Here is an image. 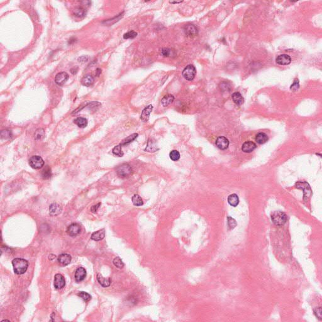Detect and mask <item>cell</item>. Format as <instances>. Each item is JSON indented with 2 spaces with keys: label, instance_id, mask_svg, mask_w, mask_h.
<instances>
[{
  "label": "cell",
  "instance_id": "6da1fadb",
  "mask_svg": "<svg viewBox=\"0 0 322 322\" xmlns=\"http://www.w3.org/2000/svg\"><path fill=\"white\" fill-rule=\"evenodd\" d=\"M12 265L15 273L21 275L27 271L29 267V262L24 259L15 258L12 261Z\"/></svg>",
  "mask_w": 322,
  "mask_h": 322
},
{
  "label": "cell",
  "instance_id": "7a4b0ae2",
  "mask_svg": "<svg viewBox=\"0 0 322 322\" xmlns=\"http://www.w3.org/2000/svg\"><path fill=\"white\" fill-rule=\"evenodd\" d=\"M287 219L286 215L281 211H275L271 215V220L272 222L277 226L284 225L287 222Z\"/></svg>",
  "mask_w": 322,
  "mask_h": 322
},
{
  "label": "cell",
  "instance_id": "3957f363",
  "mask_svg": "<svg viewBox=\"0 0 322 322\" xmlns=\"http://www.w3.org/2000/svg\"><path fill=\"white\" fill-rule=\"evenodd\" d=\"M196 68L194 66L191 65V64L187 66L185 69H184L182 72L183 77L188 81H192L194 79L196 76Z\"/></svg>",
  "mask_w": 322,
  "mask_h": 322
},
{
  "label": "cell",
  "instance_id": "277c9868",
  "mask_svg": "<svg viewBox=\"0 0 322 322\" xmlns=\"http://www.w3.org/2000/svg\"><path fill=\"white\" fill-rule=\"evenodd\" d=\"M132 169L129 165L123 164L119 165L116 169V173L118 176L121 178H125L130 176L132 174Z\"/></svg>",
  "mask_w": 322,
  "mask_h": 322
},
{
  "label": "cell",
  "instance_id": "5b68a950",
  "mask_svg": "<svg viewBox=\"0 0 322 322\" xmlns=\"http://www.w3.org/2000/svg\"><path fill=\"white\" fill-rule=\"evenodd\" d=\"M29 165L34 169H40L44 165V161L40 156L33 155L29 160Z\"/></svg>",
  "mask_w": 322,
  "mask_h": 322
},
{
  "label": "cell",
  "instance_id": "8992f818",
  "mask_svg": "<svg viewBox=\"0 0 322 322\" xmlns=\"http://www.w3.org/2000/svg\"><path fill=\"white\" fill-rule=\"evenodd\" d=\"M296 188L304 191V199L307 200L311 194V190L308 184L305 182H299L296 183Z\"/></svg>",
  "mask_w": 322,
  "mask_h": 322
},
{
  "label": "cell",
  "instance_id": "52a82bcc",
  "mask_svg": "<svg viewBox=\"0 0 322 322\" xmlns=\"http://www.w3.org/2000/svg\"><path fill=\"white\" fill-rule=\"evenodd\" d=\"M69 78L68 74L66 72H59L55 78V82L59 86H62L67 82Z\"/></svg>",
  "mask_w": 322,
  "mask_h": 322
},
{
  "label": "cell",
  "instance_id": "ba28073f",
  "mask_svg": "<svg viewBox=\"0 0 322 322\" xmlns=\"http://www.w3.org/2000/svg\"><path fill=\"white\" fill-rule=\"evenodd\" d=\"M66 285V281L61 274H56L54 277V287L56 289H61Z\"/></svg>",
  "mask_w": 322,
  "mask_h": 322
},
{
  "label": "cell",
  "instance_id": "9c48e42d",
  "mask_svg": "<svg viewBox=\"0 0 322 322\" xmlns=\"http://www.w3.org/2000/svg\"><path fill=\"white\" fill-rule=\"evenodd\" d=\"M81 226L78 223H72L67 228V233L71 237H75L80 234Z\"/></svg>",
  "mask_w": 322,
  "mask_h": 322
},
{
  "label": "cell",
  "instance_id": "30bf717a",
  "mask_svg": "<svg viewBox=\"0 0 322 322\" xmlns=\"http://www.w3.org/2000/svg\"><path fill=\"white\" fill-rule=\"evenodd\" d=\"M216 145L221 150L227 149L229 145V141L224 137H219L216 140Z\"/></svg>",
  "mask_w": 322,
  "mask_h": 322
},
{
  "label": "cell",
  "instance_id": "8fae6325",
  "mask_svg": "<svg viewBox=\"0 0 322 322\" xmlns=\"http://www.w3.org/2000/svg\"><path fill=\"white\" fill-rule=\"evenodd\" d=\"M86 276V271L84 268L80 267V268L77 269L76 273H75V275H74L75 280L77 282H80L83 281L85 279Z\"/></svg>",
  "mask_w": 322,
  "mask_h": 322
},
{
  "label": "cell",
  "instance_id": "7c38bea8",
  "mask_svg": "<svg viewBox=\"0 0 322 322\" xmlns=\"http://www.w3.org/2000/svg\"><path fill=\"white\" fill-rule=\"evenodd\" d=\"M57 260H58L59 263L61 265L63 266H66V265H69L71 263V260H72V257L71 255L68 254H61L59 255Z\"/></svg>",
  "mask_w": 322,
  "mask_h": 322
},
{
  "label": "cell",
  "instance_id": "4fadbf2b",
  "mask_svg": "<svg viewBox=\"0 0 322 322\" xmlns=\"http://www.w3.org/2000/svg\"><path fill=\"white\" fill-rule=\"evenodd\" d=\"M275 61H276L277 64H279V65L285 66V65H288V64L291 63V58L290 57V56H288V55L281 54L276 58Z\"/></svg>",
  "mask_w": 322,
  "mask_h": 322
},
{
  "label": "cell",
  "instance_id": "5bb4252c",
  "mask_svg": "<svg viewBox=\"0 0 322 322\" xmlns=\"http://www.w3.org/2000/svg\"><path fill=\"white\" fill-rule=\"evenodd\" d=\"M152 109H153L152 105H149V106H147L146 108H145L143 109L141 116H140V118L142 121H144V122H147L149 120V116H150L151 112L152 111Z\"/></svg>",
  "mask_w": 322,
  "mask_h": 322
},
{
  "label": "cell",
  "instance_id": "9a60e30c",
  "mask_svg": "<svg viewBox=\"0 0 322 322\" xmlns=\"http://www.w3.org/2000/svg\"><path fill=\"white\" fill-rule=\"evenodd\" d=\"M62 211V207L57 203H52L49 207V214L55 216L59 215Z\"/></svg>",
  "mask_w": 322,
  "mask_h": 322
},
{
  "label": "cell",
  "instance_id": "2e32d148",
  "mask_svg": "<svg viewBox=\"0 0 322 322\" xmlns=\"http://www.w3.org/2000/svg\"><path fill=\"white\" fill-rule=\"evenodd\" d=\"M256 148V145L252 141H247L244 143L242 145V149L244 152L250 153L252 152Z\"/></svg>",
  "mask_w": 322,
  "mask_h": 322
},
{
  "label": "cell",
  "instance_id": "e0dca14e",
  "mask_svg": "<svg viewBox=\"0 0 322 322\" xmlns=\"http://www.w3.org/2000/svg\"><path fill=\"white\" fill-rule=\"evenodd\" d=\"M105 229H102L98 230L94 233L92 234L91 236V238L93 241H102L105 238Z\"/></svg>",
  "mask_w": 322,
  "mask_h": 322
},
{
  "label": "cell",
  "instance_id": "ac0fdd59",
  "mask_svg": "<svg viewBox=\"0 0 322 322\" xmlns=\"http://www.w3.org/2000/svg\"><path fill=\"white\" fill-rule=\"evenodd\" d=\"M185 33L190 37H193L197 35L198 30L196 27L193 25H188L185 26Z\"/></svg>",
  "mask_w": 322,
  "mask_h": 322
},
{
  "label": "cell",
  "instance_id": "d6986e66",
  "mask_svg": "<svg viewBox=\"0 0 322 322\" xmlns=\"http://www.w3.org/2000/svg\"><path fill=\"white\" fill-rule=\"evenodd\" d=\"M97 280L98 282L101 284V286H102L103 288H107L109 287L111 284V279L109 278L106 279L102 276V275L101 274H97Z\"/></svg>",
  "mask_w": 322,
  "mask_h": 322
},
{
  "label": "cell",
  "instance_id": "ffe728a7",
  "mask_svg": "<svg viewBox=\"0 0 322 322\" xmlns=\"http://www.w3.org/2000/svg\"><path fill=\"white\" fill-rule=\"evenodd\" d=\"M94 82H95L94 78L91 75H90V74H87V75L85 76L83 78H82V79L81 80L82 85L85 86H87V87H89V86H90L91 85H93V84L94 83Z\"/></svg>",
  "mask_w": 322,
  "mask_h": 322
},
{
  "label": "cell",
  "instance_id": "44dd1931",
  "mask_svg": "<svg viewBox=\"0 0 322 322\" xmlns=\"http://www.w3.org/2000/svg\"><path fill=\"white\" fill-rule=\"evenodd\" d=\"M255 140L257 144H264L268 140V135L263 132H260L256 135Z\"/></svg>",
  "mask_w": 322,
  "mask_h": 322
},
{
  "label": "cell",
  "instance_id": "7402d4cb",
  "mask_svg": "<svg viewBox=\"0 0 322 322\" xmlns=\"http://www.w3.org/2000/svg\"><path fill=\"white\" fill-rule=\"evenodd\" d=\"M232 97L234 102L238 105H242L244 102V98L242 97V95L240 93H238V92H235V93H233Z\"/></svg>",
  "mask_w": 322,
  "mask_h": 322
},
{
  "label": "cell",
  "instance_id": "603a6c76",
  "mask_svg": "<svg viewBox=\"0 0 322 322\" xmlns=\"http://www.w3.org/2000/svg\"><path fill=\"white\" fill-rule=\"evenodd\" d=\"M74 123L77 125L79 128H84L87 126L88 125V120L87 119L83 117H78L76 118L74 121Z\"/></svg>",
  "mask_w": 322,
  "mask_h": 322
},
{
  "label": "cell",
  "instance_id": "cb8c5ba5",
  "mask_svg": "<svg viewBox=\"0 0 322 322\" xmlns=\"http://www.w3.org/2000/svg\"><path fill=\"white\" fill-rule=\"evenodd\" d=\"M228 202L232 206L235 207L239 203V198L236 194H232L228 197Z\"/></svg>",
  "mask_w": 322,
  "mask_h": 322
},
{
  "label": "cell",
  "instance_id": "d4e9b609",
  "mask_svg": "<svg viewBox=\"0 0 322 322\" xmlns=\"http://www.w3.org/2000/svg\"><path fill=\"white\" fill-rule=\"evenodd\" d=\"M174 96L171 95H168L165 96L162 99L161 103L163 105V106H167L171 104L174 102Z\"/></svg>",
  "mask_w": 322,
  "mask_h": 322
},
{
  "label": "cell",
  "instance_id": "484cf974",
  "mask_svg": "<svg viewBox=\"0 0 322 322\" xmlns=\"http://www.w3.org/2000/svg\"><path fill=\"white\" fill-rule=\"evenodd\" d=\"M138 135H138V133H133V134L129 135L128 137L125 138V139H123L119 145H121L122 146V145H126L129 144L130 143L132 142L134 140H135L137 139Z\"/></svg>",
  "mask_w": 322,
  "mask_h": 322
},
{
  "label": "cell",
  "instance_id": "4316f807",
  "mask_svg": "<svg viewBox=\"0 0 322 322\" xmlns=\"http://www.w3.org/2000/svg\"><path fill=\"white\" fill-rule=\"evenodd\" d=\"M122 16H123V13L119 14L116 17H114L113 18H112V19H109V20H107L104 21L103 22V23L105 24V25H106L108 26L112 25L115 24L116 22H118L119 20H120V18H122Z\"/></svg>",
  "mask_w": 322,
  "mask_h": 322
},
{
  "label": "cell",
  "instance_id": "83f0119b",
  "mask_svg": "<svg viewBox=\"0 0 322 322\" xmlns=\"http://www.w3.org/2000/svg\"><path fill=\"white\" fill-rule=\"evenodd\" d=\"M74 14L77 17L82 18L86 16V11L85 9L82 7H78L76 8L74 10Z\"/></svg>",
  "mask_w": 322,
  "mask_h": 322
},
{
  "label": "cell",
  "instance_id": "f1b7e54d",
  "mask_svg": "<svg viewBox=\"0 0 322 322\" xmlns=\"http://www.w3.org/2000/svg\"><path fill=\"white\" fill-rule=\"evenodd\" d=\"M133 204L136 206H140L144 204V202L141 197L138 195H134L132 198Z\"/></svg>",
  "mask_w": 322,
  "mask_h": 322
},
{
  "label": "cell",
  "instance_id": "f546056e",
  "mask_svg": "<svg viewBox=\"0 0 322 322\" xmlns=\"http://www.w3.org/2000/svg\"><path fill=\"white\" fill-rule=\"evenodd\" d=\"M42 176L44 179H48L52 176V172L50 168L47 165L46 168L42 172Z\"/></svg>",
  "mask_w": 322,
  "mask_h": 322
},
{
  "label": "cell",
  "instance_id": "4dcf8cb0",
  "mask_svg": "<svg viewBox=\"0 0 322 322\" xmlns=\"http://www.w3.org/2000/svg\"><path fill=\"white\" fill-rule=\"evenodd\" d=\"M112 152L114 155L118 156V157H123V152L122 149L121 145H118L115 146L112 150Z\"/></svg>",
  "mask_w": 322,
  "mask_h": 322
},
{
  "label": "cell",
  "instance_id": "1f68e13d",
  "mask_svg": "<svg viewBox=\"0 0 322 322\" xmlns=\"http://www.w3.org/2000/svg\"><path fill=\"white\" fill-rule=\"evenodd\" d=\"M35 139L36 140H42L45 136V132L43 128H39L36 130L35 133Z\"/></svg>",
  "mask_w": 322,
  "mask_h": 322
},
{
  "label": "cell",
  "instance_id": "d6a6232c",
  "mask_svg": "<svg viewBox=\"0 0 322 322\" xmlns=\"http://www.w3.org/2000/svg\"><path fill=\"white\" fill-rule=\"evenodd\" d=\"M169 157L173 161H177L180 159V154L178 151L173 150L170 152Z\"/></svg>",
  "mask_w": 322,
  "mask_h": 322
},
{
  "label": "cell",
  "instance_id": "836d02e7",
  "mask_svg": "<svg viewBox=\"0 0 322 322\" xmlns=\"http://www.w3.org/2000/svg\"><path fill=\"white\" fill-rule=\"evenodd\" d=\"M12 136V131L8 129L3 130L1 132V138L2 139H8Z\"/></svg>",
  "mask_w": 322,
  "mask_h": 322
},
{
  "label": "cell",
  "instance_id": "e575fe53",
  "mask_svg": "<svg viewBox=\"0 0 322 322\" xmlns=\"http://www.w3.org/2000/svg\"><path fill=\"white\" fill-rule=\"evenodd\" d=\"M113 263L114 264L115 266H116V268H119V269H121V268H123V266H124V263L123 262L122 260L119 258V257H116V258H115L113 261Z\"/></svg>",
  "mask_w": 322,
  "mask_h": 322
},
{
  "label": "cell",
  "instance_id": "d590c367",
  "mask_svg": "<svg viewBox=\"0 0 322 322\" xmlns=\"http://www.w3.org/2000/svg\"><path fill=\"white\" fill-rule=\"evenodd\" d=\"M78 295L82 299L85 300V301H89L91 299V296L90 295V294L85 291H81L79 292Z\"/></svg>",
  "mask_w": 322,
  "mask_h": 322
},
{
  "label": "cell",
  "instance_id": "8d00e7d4",
  "mask_svg": "<svg viewBox=\"0 0 322 322\" xmlns=\"http://www.w3.org/2000/svg\"><path fill=\"white\" fill-rule=\"evenodd\" d=\"M145 151L147 152H155L156 151H157V149H156V145L153 142L149 140L148 142V144H147V146L146 147V149H145Z\"/></svg>",
  "mask_w": 322,
  "mask_h": 322
},
{
  "label": "cell",
  "instance_id": "74e56055",
  "mask_svg": "<svg viewBox=\"0 0 322 322\" xmlns=\"http://www.w3.org/2000/svg\"><path fill=\"white\" fill-rule=\"evenodd\" d=\"M137 35V33L134 32V31H130L124 34L123 35V39H133L135 37H136Z\"/></svg>",
  "mask_w": 322,
  "mask_h": 322
},
{
  "label": "cell",
  "instance_id": "f35d334b",
  "mask_svg": "<svg viewBox=\"0 0 322 322\" xmlns=\"http://www.w3.org/2000/svg\"><path fill=\"white\" fill-rule=\"evenodd\" d=\"M228 225L231 229L234 228L237 225V222L235 220L232 218V217H228Z\"/></svg>",
  "mask_w": 322,
  "mask_h": 322
},
{
  "label": "cell",
  "instance_id": "ab89813d",
  "mask_svg": "<svg viewBox=\"0 0 322 322\" xmlns=\"http://www.w3.org/2000/svg\"><path fill=\"white\" fill-rule=\"evenodd\" d=\"M299 88V81L298 79H295L293 82V84L291 85L290 89L293 91H296L297 89H298V88Z\"/></svg>",
  "mask_w": 322,
  "mask_h": 322
},
{
  "label": "cell",
  "instance_id": "60d3db41",
  "mask_svg": "<svg viewBox=\"0 0 322 322\" xmlns=\"http://www.w3.org/2000/svg\"><path fill=\"white\" fill-rule=\"evenodd\" d=\"M171 53V51L169 49L164 48V49H163L162 50V55L164 57H169V56H170Z\"/></svg>",
  "mask_w": 322,
  "mask_h": 322
},
{
  "label": "cell",
  "instance_id": "b9f144b4",
  "mask_svg": "<svg viewBox=\"0 0 322 322\" xmlns=\"http://www.w3.org/2000/svg\"><path fill=\"white\" fill-rule=\"evenodd\" d=\"M315 314L318 318H320V320L321 319V307H319L315 310Z\"/></svg>",
  "mask_w": 322,
  "mask_h": 322
},
{
  "label": "cell",
  "instance_id": "7bdbcfd3",
  "mask_svg": "<svg viewBox=\"0 0 322 322\" xmlns=\"http://www.w3.org/2000/svg\"><path fill=\"white\" fill-rule=\"evenodd\" d=\"M100 205H101V203H98L97 205L93 206L91 207V211L93 213H96V211H98V209L99 208V206H100Z\"/></svg>",
  "mask_w": 322,
  "mask_h": 322
},
{
  "label": "cell",
  "instance_id": "ee69618b",
  "mask_svg": "<svg viewBox=\"0 0 322 322\" xmlns=\"http://www.w3.org/2000/svg\"><path fill=\"white\" fill-rule=\"evenodd\" d=\"M88 57H86V56H82V57H80L78 58V62H86L88 61Z\"/></svg>",
  "mask_w": 322,
  "mask_h": 322
},
{
  "label": "cell",
  "instance_id": "f6af8a7d",
  "mask_svg": "<svg viewBox=\"0 0 322 322\" xmlns=\"http://www.w3.org/2000/svg\"><path fill=\"white\" fill-rule=\"evenodd\" d=\"M78 70V68H74L71 69V73L72 74H75L77 73Z\"/></svg>",
  "mask_w": 322,
  "mask_h": 322
},
{
  "label": "cell",
  "instance_id": "bcb514c9",
  "mask_svg": "<svg viewBox=\"0 0 322 322\" xmlns=\"http://www.w3.org/2000/svg\"><path fill=\"white\" fill-rule=\"evenodd\" d=\"M96 76H99L100 75V74H101V73H102V70H101L100 69H99V68H98V69H96Z\"/></svg>",
  "mask_w": 322,
  "mask_h": 322
},
{
  "label": "cell",
  "instance_id": "7dc6e473",
  "mask_svg": "<svg viewBox=\"0 0 322 322\" xmlns=\"http://www.w3.org/2000/svg\"><path fill=\"white\" fill-rule=\"evenodd\" d=\"M182 2H170L171 3H181Z\"/></svg>",
  "mask_w": 322,
  "mask_h": 322
}]
</instances>
